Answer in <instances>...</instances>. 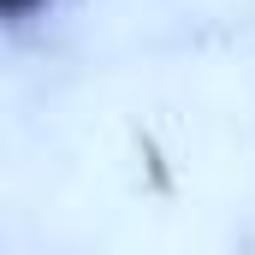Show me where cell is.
<instances>
[{
  "label": "cell",
  "instance_id": "1",
  "mask_svg": "<svg viewBox=\"0 0 255 255\" xmlns=\"http://www.w3.org/2000/svg\"><path fill=\"white\" fill-rule=\"evenodd\" d=\"M54 0H0V24L12 30V24H30V18H42Z\"/></svg>",
  "mask_w": 255,
  "mask_h": 255
}]
</instances>
